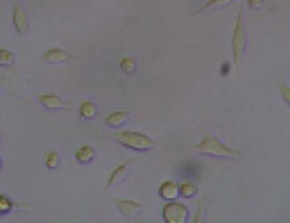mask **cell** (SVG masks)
I'll use <instances>...</instances> for the list:
<instances>
[{
  "label": "cell",
  "instance_id": "obj_1",
  "mask_svg": "<svg viewBox=\"0 0 290 223\" xmlns=\"http://www.w3.org/2000/svg\"><path fill=\"white\" fill-rule=\"evenodd\" d=\"M196 151L208 157L236 160L241 158V154L235 149L229 148L212 135H205L203 140L195 146Z\"/></svg>",
  "mask_w": 290,
  "mask_h": 223
},
{
  "label": "cell",
  "instance_id": "obj_2",
  "mask_svg": "<svg viewBox=\"0 0 290 223\" xmlns=\"http://www.w3.org/2000/svg\"><path fill=\"white\" fill-rule=\"evenodd\" d=\"M247 47V35L245 27L243 8L239 9L236 17L235 24L232 32V49L234 64L239 70L240 63Z\"/></svg>",
  "mask_w": 290,
  "mask_h": 223
},
{
  "label": "cell",
  "instance_id": "obj_3",
  "mask_svg": "<svg viewBox=\"0 0 290 223\" xmlns=\"http://www.w3.org/2000/svg\"><path fill=\"white\" fill-rule=\"evenodd\" d=\"M112 137L118 141L121 145L135 151H149L153 149L157 144L151 138L147 137L144 134L132 131H122L118 133L112 134Z\"/></svg>",
  "mask_w": 290,
  "mask_h": 223
},
{
  "label": "cell",
  "instance_id": "obj_4",
  "mask_svg": "<svg viewBox=\"0 0 290 223\" xmlns=\"http://www.w3.org/2000/svg\"><path fill=\"white\" fill-rule=\"evenodd\" d=\"M188 214L187 208L180 203H171L165 205L164 209V218L166 222H186Z\"/></svg>",
  "mask_w": 290,
  "mask_h": 223
},
{
  "label": "cell",
  "instance_id": "obj_5",
  "mask_svg": "<svg viewBox=\"0 0 290 223\" xmlns=\"http://www.w3.org/2000/svg\"><path fill=\"white\" fill-rule=\"evenodd\" d=\"M14 24L16 26V31L20 34L23 35L27 32L29 27L27 14L20 5H16L14 9Z\"/></svg>",
  "mask_w": 290,
  "mask_h": 223
},
{
  "label": "cell",
  "instance_id": "obj_6",
  "mask_svg": "<svg viewBox=\"0 0 290 223\" xmlns=\"http://www.w3.org/2000/svg\"><path fill=\"white\" fill-rule=\"evenodd\" d=\"M116 204L118 209L127 219H133L141 208V204H137L136 202L130 200H119L116 202Z\"/></svg>",
  "mask_w": 290,
  "mask_h": 223
},
{
  "label": "cell",
  "instance_id": "obj_7",
  "mask_svg": "<svg viewBox=\"0 0 290 223\" xmlns=\"http://www.w3.org/2000/svg\"><path fill=\"white\" fill-rule=\"evenodd\" d=\"M43 59L47 63H59L71 60V56L64 50L59 48H52L44 54Z\"/></svg>",
  "mask_w": 290,
  "mask_h": 223
},
{
  "label": "cell",
  "instance_id": "obj_8",
  "mask_svg": "<svg viewBox=\"0 0 290 223\" xmlns=\"http://www.w3.org/2000/svg\"><path fill=\"white\" fill-rule=\"evenodd\" d=\"M159 192H160V196L167 201H173L176 199L179 194L181 193L179 187L172 181H167L162 185Z\"/></svg>",
  "mask_w": 290,
  "mask_h": 223
},
{
  "label": "cell",
  "instance_id": "obj_9",
  "mask_svg": "<svg viewBox=\"0 0 290 223\" xmlns=\"http://www.w3.org/2000/svg\"><path fill=\"white\" fill-rule=\"evenodd\" d=\"M39 100L46 108L49 110L60 109L64 106L63 100L55 95H44L39 98Z\"/></svg>",
  "mask_w": 290,
  "mask_h": 223
},
{
  "label": "cell",
  "instance_id": "obj_10",
  "mask_svg": "<svg viewBox=\"0 0 290 223\" xmlns=\"http://www.w3.org/2000/svg\"><path fill=\"white\" fill-rule=\"evenodd\" d=\"M127 172H128V165L127 164H123V165L115 169L110 177L106 190H107L108 188H113L114 186H116L118 183H120L124 179Z\"/></svg>",
  "mask_w": 290,
  "mask_h": 223
},
{
  "label": "cell",
  "instance_id": "obj_11",
  "mask_svg": "<svg viewBox=\"0 0 290 223\" xmlns=\"http://www.w3.org/2000/svg\"><path fill=\"white\" fill-rule=\"evenodd\" d=\"M234 0H207L201 8L196 11V16H198L201 13L208 10H212L215 8H224L226 6L232 4Z\"/></svg>",
  "mask_w": 290,
  "mask_h": 223
},
{
  "label": "cell",
  "instance_id": "obj_12",
  "mask_svg": "<svg viewBox=\"0 0 290 223\" xmlns=\"http://www.w3.org/2000/svg\"><path fill=\"white\" fill-rule=\"evenodd\" d=\"M76 159L82 164H88L90 163L95 157L94 149L90 145H85L79 149L75 154Z\"/></svg>",
  "mask_w": 290,
  "mask_h": 223
},
{
  "label": "cell",
  "instance_id": "obj_13",
  "mask_svg": "<svg viewBox=\"0 0 290 223\" xmlns=\"http://www.w3.org/2000/svg\"><path fill=\"white\" fill-rule=\"evenodd\" d=\"M128 113L123 112V111H119L115 112L114 114H110L108 117L106 118V123L112 127H118L125 123L126 121L128 120Z\"/></svg>",
  "mask_w": 290,
  "mask_h": 223
},
{
  "label": "cell",
  "instance_id": "obj_14",
  "mask_svg": "<svg viewBox=\"0 0 290 223\" xmlns=\"http://www.w3.org/2000/svg\"><path fill=\"white\" fill-rule=\"evenodd\" d=\"M97 113L96 106L91 102H84L80 108V114L85 119H91L94 117Z\"/></svg>",
  "mask_w": 290,
  "mask_h": 223
},
{
  "label": "cell",
  "instance_id": "obj_15",
  "mask_svg": "<svg viewBox=\"0 0 290 223\" xmlns=\"http://www.w3.org/2000/svg\"><path fill=\"white\" fill-rule=\"evenodd\" d=\"M180 192H181V196L185 198H190L196 195L197 188L191 182H186L184 184L181 185Z\"/></svg>",
  "mask_w": 290,
  "mask_h": 223
},
{
  "label": "cell",
  "instance_id": "obj_16",
  "mask_svg": "<svg viewBox=\"0 0 290 223\" xmlns=\"http://www.w3.org/2000/svg\"><path fill=\"white\" fill-rule=\"evenodd\" d=\"M121 68L127 75H132L136 68V62L131 57H124L121 62Z\"/></svg>",
  "mask_w": 290,
  "mask_h": 223
},
{
  "label": "cell",
  "instance_id": "obj_17",
  "mask_svg": "<svg viewBox=\"0 0 290 223\" xmlns=\"http://www.w3.org/2000/svg\"><path fill=\"white\" fill-rule=\"evenodd\" d=\"M59 162V157L57 153L55 152H50L47 155V159H46V165L47 167L50 169H54L57 166Z\"/></svg>",
  "mask_w": 290,
  "mask_h": 223
},
{
  "label": "cell",
  "instance_id": "obj_18",
  "mask_svg": "<svg viewBox=\"0 0 290 223\" xmlns=\"http://www.w3.org/2000/svg\"><path fill=\"white\" fill-rule=\"evenodd\" d=\"M0 57H1V63L2 64H9L12 62L13 54L6 49H1L0 51Z\"/></svg>",
  "mask_w": 290,
  "mask_h": 223
},
{
  "label": "cell",
  "instance_id": "obj_19",
  "mask_svg": "<svg viewBox=\"0 0 290 223\" xmlns=\"http://www.w3.org/2000/svg\"><path fill=\"white\" fill-rule=\"evenodd\" d=\"M12 207V204L9 200L4 196H1L0 197V209H1V212L4 213L7 211H9Z\"/></svg>",
  "mask_w": 290,
  "mask_h": 223
},
{
  "label": "cell",
  "instance_id": "obj_20",
  "mask_svg": "<svg viewBox=\"0 0 290 223\" xmlns=\"http://www.w3.org/2000/svg\"><path fill=\"white\" fill-rule=\"evenodd\" d=\"M247 2L249 8L255 10H258L263 8L265 0H247Z\"/></svg>",
  "mask_w": 290,
  "mask_h": 223
},
{
  "label": "cell",
  "instance_id": "obj_21",
  "mask_svg": "<svg viewBox=\"0 0 290 223\" xmlns=\"http://www.w3.org/2000/svg\"><path fill=\"white\" fill-rule=\"evenodd\" d=\"M281 95L285 102L290 106V87L284 86L281 88Z\"/></svg>",
  "mask_w": 290,
  "mask_h": 223
},
{
  "label": "cell",
  "instance_id": "obj_22",
  "mask_svg": "<svg viewBox=\"0 0 290 223\" xmlns=\"http://www.w3.org/2000/svg\"><path fill=\"white\" fill-rule=\"evenodd\" d=\"M193 164H190V165H185V168L183 171H184V173L186 175H188V176L190 177H194L196 175V169L195 167H193Z\"/></svg>",
  "mask_w": 290,
  "mask_h": 223
}]
</instances>
